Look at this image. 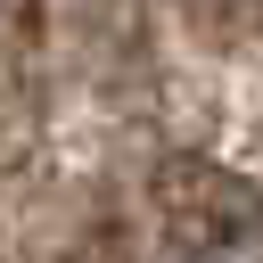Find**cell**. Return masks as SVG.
I'll return each mask as SVG.
<instances>
[{"label": "cell", "instance_id": "obj_1", "mask_svg": "<svg viewBox=\"0 0 263 263\" xmlns=\"http://www.w3.org/2000/svg\"><path fill=\"white\" fill-rule=\"evenodd\" d=\"M181 263H263V205H238V214L205 222Z\"/></svg>", "mask_w": 263, "mask_h": 263}]
</instances>
